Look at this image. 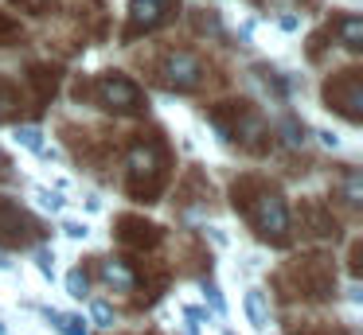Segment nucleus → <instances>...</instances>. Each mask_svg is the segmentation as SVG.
I'll use <instances>...</instances> for the list:
<instances>
[{"label": "nucleus", "instance_id": "nucleus-9", "mask_svg": "<svg viewBox=\"0 0 363 335\" xmlns=\"http://www.w3.org/2000/svg\"><path fill=\"white\" fill-rule=\"evenodd\" d=\"M301 222H305V230L313 234V238H336V234H340L336 215H332L324 203H316V199L301 203Z\"/></svg>", "mask_w": 363, "mask_h": 335}, {"label": "nucleus", "instance_id": "nucleus-30", "mask_svg": "<svg viewBox=\"0 0 363 335\" xmlns=\"http://www.w3.org/2000/svg\"><path fill=\"white\" fill-rule=\"evenodd\" d=\"M281 28H285V31H297L301 20H297V16H281Z\"/></svg>", "mask_w": 363, "mask_h": 335}, {"label": "nucleus", "instance_id": "nucleus-28", "mask_svg": "<svg viewBox=\"0 0 363 335\" xmlns=\"http://www.w3.org/2000/svg\"><path fill=\"white\" fill-rule=\"evenodd\" d=\"M316 137H320V144H328V148H340V137H336V132H328V129H324V132H316Z\"/></svg>", "mask_w": 363, "mask_h": 335}, {"label": "nucleus", "instance_id": "nucleus-8", "mask_svg": "<svg viewBox=\"0 0 363 335\" xmlns=\"http://www.w3.org/2000/svg\"><path fill=\"white\" fill-rule=\"evenodd\" d=\"M172 8H176V0H133V4H129V31H125V39L137 35V31L160 28V23L172 16Z\"/></svg>", "mask_w": 363, "mask_h": 335}, {"label": "nucleus", "instance_id": "nucleus-32", "mask_svg": "<svg viewBox=\"0 0 363 335\" xmlns=\"http://www.w3.org/2000/svg\"><path fill=\"white\" fill-rule=\"evenodd\" d=\"M0 335H4V324H0Z\"/></svg>", "mask_w": 363, "mask_h": 335}, {"label": "nucleus", "instance_id": "nucleus-4", "mask_svg": "<svg viewBox=\"0 0 363 335\" xmlns=\"http://www.w3.org/2000/svg\"><path fill=\"white\" fill-rule=\"evenodd\" d=\"M289 277L297 280L301 296H313V300H328V296H336V265H332L328 257H320V254L293 257Z\"/></svg>", "mask_w": 363, "mask_h": 335}, {"label": "nucleus", "instance_id": "nucleus-20", "mask_svg": "<svg viewBox=\"0 0 363 335\" xmlns=\"http://www.w3.org/2000/svg\"><path fill=\"white\" fill-rule=\"evenodd\" d=\"M35 269H40L48 280H55V249H48V246L35 249Z\"/></svg>", "mask_w": 363, "mask_h": 335}, {"label": "nucleus", "instance_id": "nucleus-18", "mask_svg": "<svg viewBox=\"0 0 363 335\" xmlns=\"http://www.w3.org/2000/svg\"><path fill=\"white\" fill-rule=\"evenodd\" d=\"M359 199H363L359 171H355V168H347V171H344V203H347V207H359Z\"/></svg>", "mask_w": 363, "mask_h": 335}, {"label": "nucleus", "instance_id": "nucleus-2", "mask_svg": "<svg viewBox=\"0 0 363 335\" xmlns=\"http://www.w3.org/2000/svg\"><path fill=\"white\" fill-rule=\"evenodd\" d=\"M168 179V156L164 144L157 140V132L149 137H137L133 148H129V171H125V191L133 195V203H152L160 195Z\"/></svg>", "mask_w": 363, "mask_h": 335}, {"label": "nucleus", "instance_id": "nucleus-3", "mask_svg": "<svg viewBox=\"0 0 363 335\" xmlns=\"http://www.w3.org/2000/svg\"><path fill=\"white\" fill-rule=\"evenodd\" d=\"M74 98H79V101H94V106L110 109V113H141V109H145L141 86L129 82V78L118 74V70L102 74L94 86L79 82V86H74Z\"/></svg>", "mask_w": 363, "mask_h": 335}, {"label": "nucleus", "instance_id": "nucleus-27", "mask_svg": "<svg viewBox=\"0 0 363 335\" xmlns=\"http://www.w3.org/2000/svg\"><path fill=\"white\" fill-rule=\"evenodd\" d=\"M20 8H24V12H32V16H43L51 8V0H16Z\"/></svg>", "mask_w": 363, "mask_h": 335}, {"label": "nucleus", "instance_id": "nucleus-15", "mask_svg": "<svg viewBox=\"0 0 363 335\" xmlns=\"http://www.w3.org/2000/svg\"><path fill=\"white\" fill-rule=\"evenodd\" d=\"M20 86L16 82H9V78H0V117H12L20 109Z\"/></svg>", "mask_w": 363, "mask_h": 335}, {"label": "nucleus", "instance_id": "nucleus-1", "mask_svg": "<svg viewBox=\"0 0 363 335\" xmlns=\"http://www.w3.org/2000/svg\"><path fill=\"white\" fill-rule=\"evenodd\" d=\"M235 210L258 230V238L285 246L289 242V207H285L281 191L258 176H246L235 183Z\"/></svg>", "mask_w": 363, "mask_h": 335}, {"label": "nucleus", "instance_id": "nucleus-21", "mask_svg": "<svg viewBox=\"0 0 363 335\" xmlns=\"http://www.w3.org/2000/svg\"><path fill=\"white\" fill-rule=\"evenodd\" d=\"M35 199H40V207H43V210H51V215H59V210H63V195H59V191L35 187Z\"/></svg>", "mask_w": 363, "mask_h": 335}, {"label": "nucleus", "instance_id": "nucleus-7", "mask_svg": "<svg viewBox=\"0 0 363 335\" xmlns=\"http://www.w3.org/2000/svg\"><path fill=\"white\" fill-rule=\"evenodd\" d=\"M324 101H328V109H336V113H344L347 121H359V101H363V93H359V70L355 67H347V70H340V74H332L328 82H324Z\"/></svg>", "mask_w": 363, "mask_h": 335}, {"label": "nucleus", "instance_id": "nucleus-25", "mask_svg": "<svg viewBox=\"0 0 363 335\" xmlns=\"http://www.w3.org/2000/svg\"><path fill=\"white\" fill-rule=\"evenodd\" d=\"M63 234H67V238H74V242H86L90 226H86V222H74V218H67V222H63Z\"/></svg>", "mask_w": 363, "mask_h": 335}, {"label": "nucleus", "instance_id": "nucleus-11", "mask_svg": "<svg viewBox=\"0 0 363 335\" xmlns=\"http://www.w3.org/2000/svg\"><path fill=\"white\" fill-rule=\"evenodd\" d=\"M98 277L113 293H133V285H137V273L129 269V261H118V257H98Z\"/></svg>", "mask_w": 363, "mask_h": 335}, {"label": "nucleus", "instance_id": "nucleus-17", "mask_svg": "<svg viewBox=\"0 0 363 335\" xmlns=\"http://www.w3.org/2000/svg\"><path fill=\"white\" fill-rule=\"evenodd\" d=\"M67 296H74V300H86V296H90V277L82 269L67 273Z\"/></svg>", "mask_w": 363, "mask_h": 335}, {"label": "nucleus", "instance_id": "nucleus-29", "mask_svg": "<svg viewBox=\"0 0 363 335\" xmlns=\"http://www.w3.org/2000/svg\"><path fill=\"white\" fill-rule=\"evenodd\" d=\"M207 238H211L215 246H227V234H223V230H215V226H211V230H207Z\"/></svg>", "mask_w": 363, "mask_h": 335}, {"label": "nucleus", "instance_id": "nucleus-31", "mask_svg": "<svg viewBox=\"0 0 363 335\" xmlns=\"http://www.w3.org/2000/svg\"><path fill=\"white\" fill-rule=\"evenodd\" d=\"M0 168H4V156H0Z\"/></svg>", "mask_w": 363, "mask_h": 335}, {"label": "nucleus", "instance_id": "nucleus-10", "mask_svg": "<svg viewBox=\"0 0 363 335\" xmlns=\"http://www.w3.org/2000/svg\"><path fill=\"white\" fill-rule=\"evenodd\" d=\"M118 226H121L118 242H125V246H133V249H149V246L160 242V226L145 222V218H137V215H125Z\"/></svg>", "mask_w": 363, "mask_h": 335}, {"label": "nucleus", "instance_id": "nucleus-16", "mask_svg": "<svg viewBox=\"0 0 363 335\" xmlns=\"http://www.w3.org/2000/svg\"><path fill=\"white\" fill-rule=\"evenodd\" d=\"M32 82H35V93H40V101H48L51 93H55V70L35 67V70H32Z\"/></svg>", "mask_w": 363, "mask_h": 335}, {"label": "nucleus", "instance_id": "nucleus-5", "mask_svg": "<svg viewBox=\"0 0 363 335\" xmlns=\"http://www.w3.org/2000/svg\"><path fill=\"white\" fill-rule=\"evenodd\" d=\"M157 74H160V82H164L168 90L191 93V90L203 86L207 62L199 59V55H191V51H164V55H160V62H157Z\"/></svg>", "mask_w": 363, "mask_h": 335}, {"label": "nucleus", "instance_id": "nucleus-19", "mask_svg": "<svg viewBox=\"0 0 363 335\" xmlns=\"http://www.w3.org/2000/svg\"><path fill=\"white\" fill-rule=\"evenodd\" d=\"M90 319H94L98 327H113V324H118V312H113L106 300H94V304H90Z\"/></svg>", "mask_w": 363, "mask_h": 335}, {"label": "nucleus", "instance_id": "nucleus-23", "mask_svg": "<svg viewBox=\"0 0 363 335\" xmlns=\"http://www.w3.org/2000/svg\"><path fill=\"white\" fill-rule=\"evenodd\" d=\"M20 39V28L9 20V16H0V47H9V43H16Z\"/></svg>", "mask_w": 363, "mask_h": 335}, {"label": "nucleus", "instance_id": "nucleus-22", "mask_svg": "<svg viewBox=\"0 0 363 335\" xmlns=\"http://www.w3.org/2000/svg\"><path fill=\"white\" fill-rule=\"evenodd\" d=\"M196 31H211V35H223V23L215 12H196Z\"/></svg>", "mask_w": 363, "mask_h": 335}, {"label": "nucleus", "instance_id": "nucleus-12", "mask_svg": "<svg viewBox=\"0 0 363 335\" xmlns=\"http://www.w3.org/2000/svg\"><path fill=\"white\" fill-rule=\"evenodd\" d=\"M242 312H246L254 331H269V300H266L262 288H250V293L242 296Z\"/></svg>", "mask_w": 363, "mask_h": 335}, {"label": "nucleus", "instance_id": "nucleus-6", "mask_svg": "<svg viewBox=\"0 0 363 335\" xmlns=\"http://www.w3.org/2000/svg\"><path fill=\"white\" fill-rule=\"evenodd\" d=\"M40 222H35L32 215H28L20 203H12L9 195H0V246H32L35 238H40Z\"/></svg>", "mask_w": 363, "mask_h": 335}, {"label": "nucleus", "instance_id": "nucleus-14", "mask_svg": "<svg viewBox=\"0 0 363 335\" xmlns=\"http://www.w3.org/2000/svg\"><path fill=\"white\" fill-rule=\"evenodd\" d=\"M12 140H16L20 148H28V152H35V156H40L43 148H48V144H43V132L35 129V125H20V129L12 132Z\"/></svg>", "mask_w": 363, "mask_h": 335}, {"label": "nucleus", "instance_id": "nucleus-24", "mask_svg": "<svg viewBox=\"0 0 363 335\" xmlns=\"http://www.w3.org/2000/svg\"><path fill=\"white\" fill-rule=\"evenodd\" d=\"M203 296L211 300V308L219 312V316L227 312V304H223V293H219V285H215V280H203Z\"/></svg>", "mask_w": 363, "mask_h": 335}, {"label": "nucleus", "instance_id": "nucleus-13", "mask_svg": "<svg viewBox=\"0 0 363 335\" xmlns=\"http://www.w3.org/2000/svg\"><path fill=\"white\" fill-rule=\"evenodd\" d=\"M336 35H340V47L347 51H363V20L359 16H336Z\"/></svg>", "mask_w": 363, "mask_h": 335}, {"label": "nucleus", "instance_id": "nucleus-26", "mask_svg": "<svg viewBox=\"0 0 363 335\" xmlns=\"http://www.w3.org/2000/svg\"><path fill=\"white\" fill-rule=\"evenodd\" d=\"M285 140H289V144H305V125H297L289 117V121H285Z\"/></svg>", "mask_w": 363, "mask_h": 335}]
</instances>
